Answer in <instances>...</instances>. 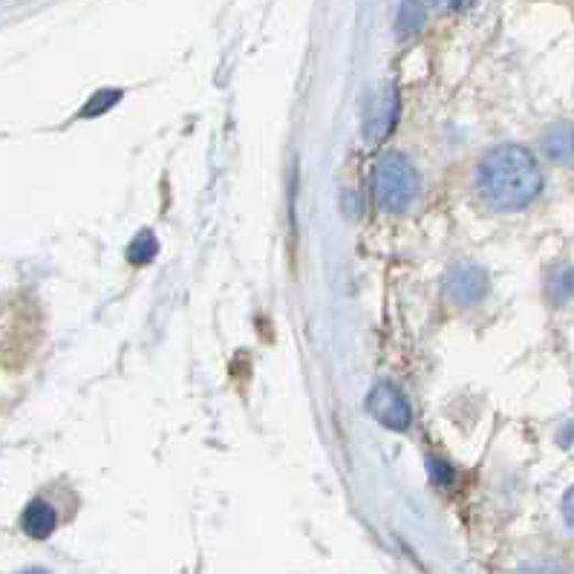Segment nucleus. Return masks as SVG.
Returning <instances> with one entry per match:
<instances>
[{
  "label": "nucleus",
  "mask_w": 574,
  "mask_h": 574,
  "mask_svg": "<svg viewBox=\"0 0 574 574\" xmlns=\"http://www.w3.org/2000/svg\"><path fill=\"white\" fill-rule=\"evenodd\" d=\"M367 410L387 430H407L410 421H413L410 401L390 382H382L373 387V393L367 396Z\"/></svg>",
  "instance_id": "7ed1b4c3"
},
{
  "label": "nucleus",
  "mask_w": 574,
  "mask_h": 574,
  "mask_svg": "<svg viewBox=\"0 0 574 574\" xmlns=\"http://www.w3.org/2000/svg\"><path fill=\"white\" fill-rule=\"evenodd\" d=\"M396 23L401 35H413V32H419L421 23H424V3H421V0H401Z\"/></svg>",
  "instance_id": "1a4fd4ad"
},
{
  "label": "nucleus",
  "mask_w": 574,
  "mask_h": 574,
  "mask_svg": "<svg viewBox=\"0 0 574 574\" xmlns=\"http://www.w3.org/2000/svg\"><path fill=\"white\" fill-rule=\"evenodd\" d=\"M373 185H376V199L378 206L384 211H405L410 208V202L419 194V174H416L413 162L407 159L405 154H384L376 165V177H373Z\"/></svg>",
  "instance_id": "f03ea898"
},
{
  "label": "nucleus",
  "mask_w": 574,
  "mask_h": 574,
  "mask_svg": "<svg viewBox=\"0 0 574 574\" xmlns=\"http://www.w3.org/2000/svg\"><path fill=\"white\" fill-rule=\"evenodd\" d=\"M545 295L552 303H566L574 298V268L566 263H558V266L549 272V280H545Z\"/></svg>",
  "instance_id": "6e6552de"
},
{
  "label": "nucleus",
  "mask_w": 574,
  "mask_h": 574,
  "mask_svg": "<svg viewBox=\"0 0 574 574\" xmlns=\"http://www.w3.org/2000/svg\"><path fill=\"white\" fill-rule=\"evenodd\" d=\"M21 526L30 537L44 540V537H49L55 531L58 517H55V508L49 506V503H44V499H32L30 506H26V511H23Z\"/></svg>",
  "instance_id": "0eeeda50"
},
{
  "label": "nucleus",
  "mask_w": 574,
  "mask_h": 574,
  "mask_svg": "<svg viewBox=\"0 0 574 574\" xmlns=\"http://www.w3.org/2000/svg\"><path fill=\"white\" fill-rule=\"evenodd\" d=\"M428 471H430V479L439 485V488H451L456 474H453V467L448 462L437 460V456H430L428 460Z\"/></svg>",
  "instance_id": "f8f14e48"
},
{
  "label": "nucleus",
  "mask_w": 574,
  "mask_h": 574,
  "mask_svg": "<svg viewBox=\"0 0 574 574\" xmlns=\"http://www.w3.org/2000/svg\"><path fill=\"white\" fill-rule=\"evenodd\" d=\"M476 188L494 211H522L543 191V170L529 147L499 145L479 162Z\"/></svg>",
  "instance_id": "f257e3e1"
},
{
  "label": "nucleus",
  "mask_w": 574,
  "mask_h": 574,
  "mask_svg": "<svg viewBox=\"0 0 574 574\" xmlns=\"http://www.w3.org/2000/svg\"><path fill=\"white\" fill-rule=\"evenodd\" d=\"M439 9H456L460 7V0H433Z\"/></svg>",
  "instance_id": "4468645a"
},
{
  "label": "nucleus",
  "mask_w": 574,
  "mask_h": 574,
  "mask_svg": "<svg viewBox=\"0 0 574 574\" xmlns=\"http://www.w3.org/2000/svg\"><path fill=\"white\" fill-rule=\"evenodd\" d=\"M122 99V90H101L96 92L90 101H87V108L81 110V119H90V115H99L104 113V110H110L115 104V101Z\"/></svg>",
  "instance_id": "9b49d317"
},
{
  "label": "nucleus",
  "mask_w": 574,
  "mask_h": 574,
  "mask_svg": "<svg viewBox=\"0 0 574 574\" xmlns=\"http://www.w3.org/2000/svg\"><path fill=\"white\" fill-rule=\"evenodd\" d=\"M156 252H159V243H156L154 234H151V231H142L131 243V249H128V257H131V263L142 266V263L154 261Z\"/></svg>",
  "instance_id": "9d476101"
},
{
  "label": "nucleus",
  "mask_w": 574,
  "mask_h": 574,
  "mask_svg": "<svg viewBox=\"0 0 574 574\" xmlns=\"http://www.w3.org/2000/svg\"><path fill=\"white\" fill-rule=\"evenodd\" d=\"M563 520L574 531V488H569L566 497H563Z\"/></svg>",
  "instance_id": "ddd939ff"
},
{
  "label": "nucleus",
  "mask_w": 574,
  "mask_h": 574,
  "mask_svg": "<svg viewBox=\"0 0 574 574\" xmlns=\"http://www.w3.org/2000/svg\"><path fill=\"white\" fill-rule=\"evenodd\" d=\"M398 122V96L393 87H384L378 96H373V104H369V113L364 119V131L373 142L384 139L387 133L396 128Z\"/></svg>",
  "instance_id": "39448f33"
},
{
  "label": "nucleus",
  "mask_w": 574,
  "mask_h": 574,
  "mask_svg": "<svg viewBox=\"0 0 574 574\" xmlns=\"http://www.w3.org/2000/svg\"><path fill=\"white\" fill-rule=\"evenodd\" d=\"M444 291L451 295V300L462 303V307H474V303H479L488 295V275L476 263H462V266H456L448 275Z\"/></svg>",
  "instance_id": "20e7f679"
},
{
  "label": "nucleus",
  "mask_w": 574,
  "mask_h": 574,
  "mask_svg": "<svg viewBox=\"0 0 574 574\" xmlns=\"http://www.w3.org/2000/svg\"><path fill=\"white\" fill-rule=\"evenodd\" d=\"M540 151L545 159L554 165H572L574 162V124L572 122H554L549 124L540 136Z\"/></svg>",
  "instance_id": "423d86ee"
}]
</instances>
